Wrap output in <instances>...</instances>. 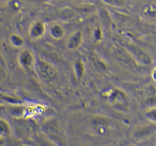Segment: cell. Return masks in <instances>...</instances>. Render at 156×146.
<instances>
[{
  "instance_id": "6da1fadb",
  "label": "cell",
  "mask_w": 156,
  "mask_h": 146,
  "mask_svg": "<svg viewBox=\"0 0 156 146\" xmlns=\"http://www.w3.org/2000/svg\"><path fill=\"white\" fill-rule=\"evenodd\" d=\"M32 34H33V36L34 37H37L40 35L43 34L44 31V26L41 24H37L34 26L33 29H32Z\"/></svg>"
},
{
  "instance_id": "7a4b0ae2",
  "label": "cell",
  "mask_w": 156,
  "mask_h": 146,
  "mask_svg": "<svg viewBox=\"0 0 156 146\" xmlns=\"http://www.w3.org/2000/svg\"><path fill=\"white\" fill-rule=\"evenodd\" d=\"M81 42V36L79 34V33L73 35L69 40V45H71V47H76L79 45Z\"/></svg>"
},
{
  "instance_id": "3957f363",
  "label": "cell",
  "mask_w": 156,
  "mask_h": 146,
  "mask_svg": "<svg viewBox=\"0 0 156 146\" xmlns=\"http://www.w3.org/2000/svg\"><path fill=\"white\" fill-rule=\"evenodd\" d=\"M146 116L152 122L156 123V107L152 108L146 113Z\"/></svg>"
}]
</instances>
